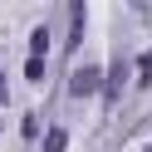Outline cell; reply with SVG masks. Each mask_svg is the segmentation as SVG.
<instances>
[{"label": "cell", "mask_w": 152, "mask_h": 152, "mask_svg": "<svg viewBox=\"0 0 152 152\" xmlns=\"http://www.w3.org/2000/svg\"><path fill=\"white\" fill-rule=\"evenodd\" d=\"M98 83H103L98 69H79V74L69 79V93H74V98H88V93H98Z\"/></svg>", "instance_id": "1"}, {"label": "cell", "mask_w": 152, "mask_h": 152, "mask_svg": "<svg viewBox=\"0 0 152 152\" xmlns=\"http://www.w3.org/2000/svg\"><path fill=\"white\" fill-rule=\"evenodd\" d=\"M83 39V5H69V49H79Z\"/></svg>", "instance_id": "2"}, {"label": "cell", "mask_w": 152, "mask_h": 152, "mask_svg": "<svg viewBox=\"0 0 152 152\" xmlns=\"http://www.w3.org/2000/svg\"><path fill=\"white\" fill-rule=\"evenodd\" d=\"M44 54H49V30L39 25V30L30 34V59H39V64H44Z\"/></svg>", "instance_id": "3"}, {"label": "cell", "mask_w": 152, "mask_h": 152, "mask_svg": "<svg viewBox=\"0 0 152 152\" xmlns=\"http://www.w3.org/2000/svg\"><path fill=\"white\" fill-rule=\"evenodd\" d=\"M64 142H69V137H64V128H54L49 137H44V152H64Z\"/></svg>", "instance_id": "4"}, {"label": "cell", "mask_w": 152, "mask_h": 152, "mask_svg": "<svg viewBox=\"0 0 152 152\" xmlns=\"http://www.w3.org/2000/svg\"><path fill=\"white\" fill-rule=\"evenodd\" d=\"M118 88H123V59L113 64V79H108V93H118Z\"/></svg>", "instance_id": "5"}, {"label": "cell", "mask_w": 152, "mask_h": 152, "mask_svg": "<svg viewBox=\"0 0 152 152\" xmlns=\"http://www.w3.org/2000/svg\"><path fill=\"white\" fill-rule=\"evenodd\" d=\"M142 79H152V54H142Z\"/></svg>", "instance_id": "6"}, {"label": "cell", "mask_w": 152, "mask_h": 152, "mask_svg": "<svg viewBox=\"0 0 152 152\" xmlns=\"http://www.w3.org/2000/svg\"><path fill=\"white\" fill-rule=\"evenodd\" d=\"M0 98H5V79H0Z\"/></svg>", "instance_id": "7"}, {"label": "cell", "mask_w": 152, "mask_h": 152, "mask_svg": "<svg viewBox=\"0 0 152 152\" xmlns=\"http://www.w3.org/2000/svg\"><path fill=\"white\" fill-rule=\"evenodd\" d=\"M147 152H152V147H147Z\"/></svg>", "instance_id": "8"}]
</instances>
